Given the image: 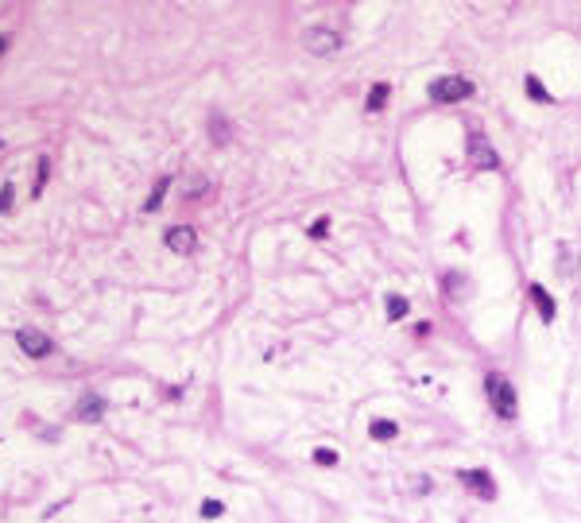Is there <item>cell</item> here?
Returning a JSON list of instances; mask_svg holds the SVG:
<instances>
[{
    "label": "cell",
    "mask_w": 581,
    "mask_h": 523,
    "mask_svg": "<svg viewBox=\"0 0 581 523\" xmlns=\"http://www.w3.org/2000/svg\"><path fill=\"white\" fill-rule=\"evenodd\" d=\"M12 198H16V186L4 182V186H0V214H8V209H12Z\"/></svg>",
    "instance_id": "7c38bea8"
},
{
    "label": "cell",
    "mask_w": 581,
    "mask_h": 523,
    "mask_svg": "<svg viewBox=\"0 0 581 523\" xmlns=\"http://www.w3.org/2000/svg\"><path fill=\"white\" fill-rule=\"evenodd\" d=\"M167 186H171V179H159V186H155V194H152V198H147V209H159V202H163Z\"/></svg>",
    "instance_id": "9a60e30c"
},
{
    "label": "cell",
    "mask_w": 581,
    "mask_h": 523,
    "mask_svg": "<svg viewBox=\"0 0 581 523\" xmlns=\"http://www.w3.org/2000/svg\"><path fill=\"white\" fill-rule=\"evenodd\" d=\"M469 163H473V167H481V171H496V167H500L496 152L484 144L481 132H469Z\"/></svg>",
    "instance_id": "5b68a950"
},
{
    "label": "cell",
    "mask_w": 581,
    "mask_h": 523,
    "mask_svg": "<svg viewBox=\"0 0 581 523\" xmlns=\"http://www.w3.org/2000/svg\"><path fill=\"white\" fill-rule=\"evenodd\" d=\"M395 434H400V426L388 423V419H376V423H373V438H376V442H391Z\"/></svg>",
    "instance_id": "9c48e42d"
},
{
    "label": "cell",
    "mask_w": 581,
    "mask_h": 523,
    "mask_svg": "<svg viewBox=\"0 0 581 523\" xmlns=\"http://www.w3.org/2000/svg\"><path fill=\"white\" fill-rule=\"evenodd\" d=\"M314 461H318V465H337V453L334 450H314Z\"/></svg>",
    "instance_id": "ac0fdd59"
},
{
    "label": "cell",
    "mask_w": 581,
    "mask_h": 523,
    "mask_svg": "<svg viewBox=\"0 0 581 523\" xmlns=\"http://www.w3.org/2000/svg\"><path fill=\"white\" fill-rule=\"evenodd\" d=\"M16 341H19V349L28 353V357H47V353L55 349V341L43 334V330H35V325H24L16 334Z\"/></svg>",
    "instance_id": "277c9868"
},
{
    "label": "cell",
    "mask_w": 581,
    "mask_h": 523,
    "mask_svg": "<svg viewBox=\"0 0 581 523\" xmlns=\"http://www.w3.org/2000/svg\"><path fill=\"white\" fill-rule=\"evenodd\" d=\"M484 392H489V403L500 419H516V392H512V384L500 376V372H489V376H484Z\"/></svg>",
    "instance_id": "6da1fadb"
},
{
    "label": "cell",
    "mask_w": 581,
    "mask_h": 523,
    "mask_svg": "<svg viewBox=\"0 0 581 523\" xmlns=\"http://www.w3.org/2000/svg\"><path fill=\"white\" fill-rule=\"evenodd\" d=\"M221 512H225V508H221V500H206V504H202V515H206V520H218Z\"/></svg>",
    "instance_id": "e0dca14e"
},
{
    "label": "cell",
    "mask_w": 581,
    "mask_h": 523,
    "mask_svg": "<svg viewBox=\"0 0 581 523\" xmlns=\"http://www.w3.org/2000/svg\"><path fill=\"white\" fill-rule=\"evenodd\" d=\"M388 314H391V318H403V314H407V298L391 295V298H388Z\"/></svg>",
    "instance_id": "5bb4252c"
},
{
    "label": "cell",
    "mask_w": 581,
    "mask_h": 523,
    "mask_svg": "<svg viewBox=\"0 0 581 523\" xmlns=\"http://www.w3.org/2000/svg\"><path fill=\"white\" fill-rule=\"evenodd\" d=\"M326 229H329V221L322 217V221H314V229H310V233H314V236H326Z\"/></svg>",
    "instance_id": "d6986e66"
},
{
    "label": "cell",
    "mask_w": 581,
    "mask_h": 523,
    "mask_svg": "<svg viewBox=\"0 0 581 523\" xmlns=\"http://www.w3.org/2000/svg\"><path fill=\"white\" fill-rule=\"evenodd\" d=\"M302 47H306V51H314V54H334L337 47H341V39H337L334 27H306Z\"/></svg>",
    "instance_id": "3957f363"
},
{
    "label": "cell",
    "mask_w": 581,
    "mask_h": 523,
    "mask_svg": "<svg viewBox=\"0 0 581 523\" xmlns=\"http://www.w3.org/2000/svg\"><path fill=\"white\" fill-rule=\"evenodd\" d=\"M531 298H535V303H539V310H543V318H546V322H550V318H554V298L546 295V291L539 287V283H535V287H531Z\"/></svg>",
    "instance_id": "30bf717a"
},
{
    "label": "cell",
    "mask_w": 581,
    "mask_h": 523,
    "mask_svg": "<svg viewBox=\"0 0 581 523\" xmlns=\"http://www.w3.org/2000/svg\"><path fill=\"white\" fill-rule=\"evenodd\" d=\"M167 248L179 256H190L198 248V236H194L190 225H174V229H167Z\"/></svg>",
    "instance_id": "8992f818"
},
{
    "label": "cell",
    "mask_w": 581,
    "mask_h": 523,
    "mask_svg": "<svg viewBox=\"0 0 581 523\" xmlns=\"http://www.w3.org/2000/svg\"><path fill=\"white\" fill-rule=\"evenodd\" d=\"M527 93H531V97H535V101H543V105H546V101H550V93H546L543 86H539V78H527Z\"/></svg>",
    "instance_id": "2e32d148"
},
{
    "label": "cell",
    "mask_w": 581,
    "mask_h": 523,
    "mask_svg": "<svg viewBox=\"0 0 581 523\" xmlns=\"http://www.w3.org/2000/svg\"><path fill=\"white\" fill-rule=\"evenodd\" d=\"M47 175H51V159H39V175H35V198L43 194V186H47Z\"/></svg>",
    "instance_id": "4fadbf2b"
},
{
    "label": "cell",
    "mask_w": 581,
    "mask_h": 523,
    "mask_svg": "<svg viewBox=\"0 0 581 523\" xmlns=\"http://www.w3.org/2000/svg\"><path fill=\"white\" fill-rule=\"evenodd\" d=\"M101 411H105V403H101L97 396H85L82 403H78V419H90V423H93V419H101Z\"/></svg>",
    "instance_id": "ba28073f"
},
{
    "label": "cell",
    "mask_w": 581,
    "mask_h": 523,
    "mask_svg": "<svg viewBox=\"0 0 581 523\" xmlns=\"http://www.w3.org/2000/svg\"><path fill=\"white\" fill-rule=\"evenodd\" d=\"M461 481H465V485H473L481 497H492V492H496V488H492V481H489V473H481V469H465Z\"/></svg>",
    "instance_id": "52a82bcc"
},
{
    "label": "cell",
    "mask_w": 581,
    "mask_h": 523,
    "mask_svg": "<svg viewBox=\"0 0 581 523\" xmlns=\"http://www.w3.org/2000/svg\"><path fill=\"white\" fill-rule=\"evenodd\" d=\"M469 93H473V81L457 78V74H445V78L430 81V101H438V105H454V101L469 97Z\"/></svg>",
    "instance_id": "7a4b0ae2"
},
{
    "label": "cell",
    "mask_w": 581,
    "mask_h": 523,
    "mask_svg": "<svg viewBox=\"0 0 581 523\" xmlns=\"http://www.w3.org/2000/svg\"><path fill=\"white\" fill-rule=\"evenodd\" d=\"M4 47H8V35H0V51H4Z\"/></svg>",
    "instance_id": "ffe728a7"
},
{
    "label": "cell",
    "mask_w": 581,
    "mask_h": 523,
    "mask_svg": "<svg viewBox=\"0 0 581 523\" xmlns=\"http://www.w3.org/2000/svg\"><path fill=\"white\" fill-rule=\"evenodd\" d=\"M384 97H388V86L380 81V86H373V93H368V108H373V113H376V108H384Z\"/></svg>",
    "instance_id": "8fae6325"
}]
</instances>
